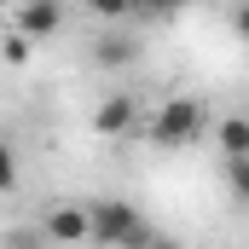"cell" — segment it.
<instances>
[{
    "mask_svg": "<svg viewBox=\"0 0 249 249\" xmlns=\"http://www.w3.org/2000/svg\"><path fill=\"white\" fill-rule=\"evenodd\" d=\"M41 238H47V244H58V249L87 244V209H75V203L47 209V220H41Z\"/></svg>",
    "mask_w": 249,
    "mask_h": 249,
    "instance_id": "3",
    "label": "cell"
},
{
    "mask_svg": "<svg viewBox=\"0 0 249 249\" xmlns=\"http://www.w3.org/2000/svg\"><path fill=\"white\" fill-rule=\"evenodd\" d=\"M18 186V157H12V145L0 139V191H12Z\"/></svg>",
    "mask_w": 249,
    "mask_h": 249,
    "instance_id": "10",
    "label": "cell"
},
{
    "mask_svg": "<svg viewBox=\"0 0 249 249\" xmlns=\"http://www.w3.org/2000/svg\"><path fill=\"white\" fill-rule=\"evenodd\" d=\"M226 186H232L238 203H249V157H244V162H226Z\"/></svg>",
    "mask_w": 249,
    "mask_h": 249,
    "instance_id": "9",
    "label": "cell"
},
{
    "mask_svg": "<svg viewBox=\"0 0 249 249\" xmlns=\"http://www.w3.org/2000/svg\"><path fill=\"white\" fill-rule=\"evenodd\" d=\"M133 122H139V99H133V93H110V99L93 110V133H105V139H122Z\"/></svg>",
    "mask_w": 249,
    "mask_h": 249,
    "instance_id": "5",
    "label": "cell"
},
{
    "mask_svg": "<svg viewBox=\"0 0 249 249\" xmlns=\"http://www.w3.org/2000/svg\"><path fill=\"white\" fill-rule=\"evenodd\" d=\"M151 249H180V244H174V238H162V232H157V238H151Z\"/></svg>",
    "mask_w": 249,
    "mask_h": 249,
    "instance_id": "14",
    "label": "cell"
},
{
    "mask_svg": "<svg viewBox=\"0 0 249 249\" xmlns=\"http://www.w3.org/2000/svg\"><path fill=\"white\" fill-rule=\"evenodd\" d=\"M232 29H238V35L249 41V6H238V12H232Z\"/></svg>",
    "mask_w": 249,
    "mask_h": 249,
    "instance_id": "13",
    "label": "cell"
},
{
    "mask_svg": "<svg viewBox=\"0 0 249 249\" xmlns=\"http://www.w3.org/2000/svg\"><path fill=\"white\" fill-rule=\"evenodd\" d=\"M0 249H47V238H41V226H12L0 238Z\"/></svg>",
    "mask_w": 249,
    "mask_h": 249,
    "instance_id": "8",
    "label": "cell"
},
{
    "mask_svg": "<svg viewBox=\"0 0 249 249\" xmlns=\"http://www.w3.org/2000/svg\"><path fill=\"white\" fill-rule=\"evenodd\" d=\"M64 29V6L58 0H29V6H18V35L35 47V41H47V35H58Z\"/></svg>",
    "mask_w": 249,
    "mask_h": 249,
    "instance_id": "4",
    "label": "cell"
},
{
    "mask_svg": "<svg viewBox=\"0 0 249 249\" xmlns=\"http://www.w3.org/2000/svg\"><path fill=\"white\" fill-rule=\"evenodd\" d=\"M0 53H6V64H29V53H35V47H29V41H23V35H18V29H12V35H6V47H0Z\"/></svg>",
    "mask_w": 249,
    "mask_h": 249,
    "instance_id": "11",
    "label": "cell"
},
{
    "mask_svg": "<svg viewBox=\"0 0 249 249\" xmlns=\"http://www.w3.org/2000/svg\"><path fill=\"white\" fill-rule=\"evenodd\" d=\"M151 220L133 209V203H122V197H99L93 209H87V238L93 244H105V249H122L133 232H145Z\"/></svg>",
    "mask_w": 249,
    "mask_h": 249,
    "instance_id": "1",
    "label": "cell"
},
{
    "mask_svg": "<svg viewBox=\"0 0 249 249\" xmlns=\"http://www.w3.org/2000/svg\"><path fill=\"white\" fill-rule=\"evenodd\" d=\"M93 12H99V18H110V23H116V18H127L122 0H93Z\"/></svg>",
    "mask_w": 249,
    "mask_h": 249,
    "instance_id": "12",
    "label": "cell"
},
{
    "mask_svg": "<svg viewBox=\"0 0 249 249\" xmlns=\"http://www.w3.org/2000/svg\"><path fill=\"white\" fill-rule=\"evenodd\" d=\"M133 58H139V41H127V35H105L93 47V64H105V70H127Z\"/></svg>",
    "mask_w": 249,
    "mask_h": 249,
    "instance_id": "6",
    "label": "cell"
},
{
    "mask_svg": "<svg viewBox=\"0 0 249 249\" xmlns=\"http://www.w3.org/2000/svg\"><path fill=\"white\" fill-rule=\"evenodd\" d=\"M203 133V105L197 99H168L157 116H151V145H162V151H180Z\"/></svg>",
    "mask_w": 249,
    "mask_h": 249,
    "instance_id": "2",
    "label": "cell"
},
{
    "mask_svg": "<svg viewBox=\"0 0 249 249\" xmlns=\"http://www.w3.org/2000/svg\"><path fill=\"white\" fill-rule=\"evenodd\" d=\"M220 151H226V162H244L249 157V116H226L220 122Z\"/></svg>",
    "mask_w": 249,
    "mask_h": 249,
    "instance_id": "7",
    "label": "cell"
}]
</instances>
